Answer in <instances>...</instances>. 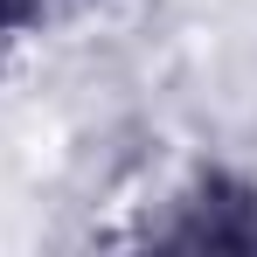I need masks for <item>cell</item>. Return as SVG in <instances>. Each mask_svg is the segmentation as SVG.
Wrapping results in <instances>:
<instances>
[{
	"mask_svg": "<svg viewBox=\"0 0 257 257\" xmlns=\"http://www.w3.org/2000/svg\"><path fill=\"white\" fill-rule=\"evenodd\" d=\"M28 21H35V0H0V42L14 28H28Z\"/></svg>",
	"mask_w": 257,
	"mask_h": 257,
	"instance_id": "6da1fadb",
	"label": "cell"
}]
</instances>
